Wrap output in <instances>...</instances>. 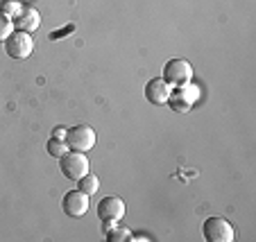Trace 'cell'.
<instances>
[{
	"label": "cell",
	"mask_w": 256,
	"mask_h": 242,
	"mask_svg": "<svg viewBox=\"0 0 256 242\" xmlns=\"http://www.w3.org/2000/svg\"><path fill=\"white\" fill-rule=\"evenodd\" d=\"M125 202H122L120 197H116V195H109V197L100 199V204H98V218L102 220V222H118L120 218H125Z\"/></svg>",
	"instance_id": "obj_8"
},
{
	"label": "cell",
	"mask_w": 256,
	"mask_h": 242,
	"mask_svg": "<svg viewBox=\"0 0 256 242\" xmlns=\"http://www.w3.org/2000/svg\"><path fill=\"white\" fill-rule=\"evenodd\" d=\"M34 50V41L30 32H20V29H14V32L7 36L5 41V52L10 54L12 59H28Z\"/></svg>",
	"instance_id": "obj_6"
},
{
	"label": "cell",
	"mask_w": 256,
	"mask_h": 242,
	"mask_svg": "<svg viewBox=\"0 0 256 242\" xmlns=\"http://www.w3.org/2000/svg\"><path fill=\"white\" fill-rule=\"evenodd\" d=\"M20 9H23V2H20V0H2V2H0V11L5 16H10L12 20L20 14Z\"/></svg>",
	"instance_id": "obj_12"
},
{
	"label": "cell",
	"mask_w": 256,
	"mask_h": 242,
	"mask_svg": "<svg viewBox=\"0 0 256 242\" xmlns=\"http://www.w3.org/2000/svg\"><path fill=\"white\" fill-rule=\"evenodd\" d=\"M66 145L68 150L88 152L96 147V131L88 125H75L66 131Z\"/></svg>",
	"instance_id": "obj_4"
},
{
	"label": "cell",
	"mask_w": 256,
	"mask_h": 242,
	"mask_svg": "<svg viewBox=\"0 0 256 242\" xmlns=\"http://www.w3.org/2000/svg\"><path fill=\"white\" fill-rule=\"evenodd\" d=\"M12 32H14V20L0 11V43H5Z\"/></svg>",
	"instance_id": "obj_15"
},
{
	"label": "cell",
	"mask_w": 256,
	"mask_h": 242,
	"mask_svg": "<svg viewBox=\"0 0 256 242\" xmlns=\"http://www.w3.org/2000/svg\"><path fill=\"white\" fill-rule=\"evenodd\" d=\"M39 25H41V14L34 7H23L20 14L14 18V29H20V32L32 34L34 29H39Z\"/></svg>",
	"instance_id": "obj_10"
},
{
	"label": "cell",
	"mask_w": 256,
	"mask_h": 242,
	"mask_svg": "<svg viewBox=\"0 0 256 242\" xmlns=\"http://www.w3.org/2000/svg\"><path fill=\"white\" fill-rule=\"evenodd\" d=\"M78 186H80V190H82V193H86L88 197H91V195H96L98 188H100V179H98L96 175H91V172H88V175H84L82 179L78 181Z\"/></svg>",
	"instance_id": "obj_11"
},
{
	"label": "cell",
	"mask_w": 256,
	"mask_h": 242,
	"mask_svg": "<svg viewBox=\"0 0 256 242\" xmlns=\"http://www.w3.org/2000/svg\"><path fill=\"white\" fill-rule=\"evenodd\" d=\"M20 2H28V0H20Z\"/></svg>",
	"instance_id": "obj_17"
},
{
	"label": "cell",
	"mask_w": 256,
	"mask_h": 242,
	"mask_svg": "<svg viewBox=\"0 0 256 242\" xmlns=\"http://www.w3.org/2000/svg\"><path fill=\"white\" fill-rule=\"evenodd\" d=\"M202 236L206 242H232L236 233L224 218H206L202 224Z\"/></svg>",
	"instance_id": "obj_3"
},
{
	"label": "cell",
	"mask_w": 256,
	"mask_h": 242,
	"mask_svg": "<svg viewBox=\"0 0 256 242\" xmlns=\"http://www.w3.org/2000/svg\"><path fill=\"white\" fill-rule=\"evenodd\" d=\"M88 195L82 193V190H68L62 199V209L68 218H84L88 213Z\"/></svg>",
	"instance_id": "obj_7"
},
{
	"label": "cell",
	"mask_w": 256,
	"mask_h": 242,
	"mask_svg": "<svg viewBox=\"0 0 256 242\" xmlns=\"http://www.w3.org/2000/svg\"><path fill=\"white\" fill-rule=\"evenodd\" d=\"M200 95H202V91L193 82L182 84V86H172L170 97H168V107L177 113H186L195 107V102L200 100Z\"/></svg>",
	"instance_id": "obj_1"
},
{
	"label": "cell",
	"mask_w": 256,
	"mask_h": 242,
	"mask_svg": "<svg viewBox=\"0 0 256 242\" xmlns=\"http://www.w3.org/2000/svg\"><path fill=\"white\" fill-rule=\"evenodd\" d=\"M66 152H68L66 141H59V138H50L48 141V154L52 156V159H59V156H64Z\"/></svg>",
	"instance_id": "obj_14"
},
{
	"label": "cell",
	"mask_w": 256,
	"mask_h": 242,
	"mask_svg": "<svg viewBox=\"0 0 256 242\" xmlns=\"http://www.w3.org/2000/svg\"><path fill=\"white\" fill-rule=\"evenodd\" d=\"M170 91H172V86L164 77L150 79V82L145 84V100L150 102V104H154V107H164V104H168Z\"/></svg>",
	"instance_id": "obj_9"
},
{
	"label": "cell",
	"mask_w": 256,
	"mask_h": 242,
	"mask_svg": "<svg viewBox=\"0 0 256 242\" xmlns=\"http://www.w3.org/2000/svg\"><path fill=\"white\" fill-rule=\"evenodd\" d=\"M66 131H68V129H64V127H54V129H52V138L66 141Z\"/></svg>",
	"instance_id": "obj_16"
},
{
	"label": "cell",
	"mask_w": 256,
	"mask_h": 242,
	"mask_svg": "<svg viewBox=\"0 0 256 242\" xmlns=\"http://www.w3.org/2000/svg\"><path fill=\"white\" fill-rule=\"evenodd\" d=\"M59 170L62 175L70 181H80L84 175H88V159L84 156V152H75V150H68L64 156H59Z\"/></svg>",
	"instance_id": "obj_2"
},
{
	"label": "cell",
	"mask_w": 256,
	"mask_h": 242,
	"mask_svg": "<svg viewBox=\"0 0 256 242\" xmlns=\"http://www.w3.org/2000/svg\"><path fill=\"white\" fill-rule=\"evenodd\" d=\"M164 79L170 86H182V84L193 82V66L186 59H170L164 66Z\"/></svg>",
	"instance_id": "obj_5"
},
{
	"label": "cell",
	"mask_w": 256,
	"mask_h": 242,
	"mask_svg": "<svg viewBox=\"0 0 256 242\" xmlns=\"http://www.w3.org/2000/svg\"><path fill=\"white\" fill-rule=\"evenodd\" d=\"M132 240V231L125 227H114L106 231V242H125Z\"/></svg>",
	"instance_id": "obj_13"
}]
</instances>
